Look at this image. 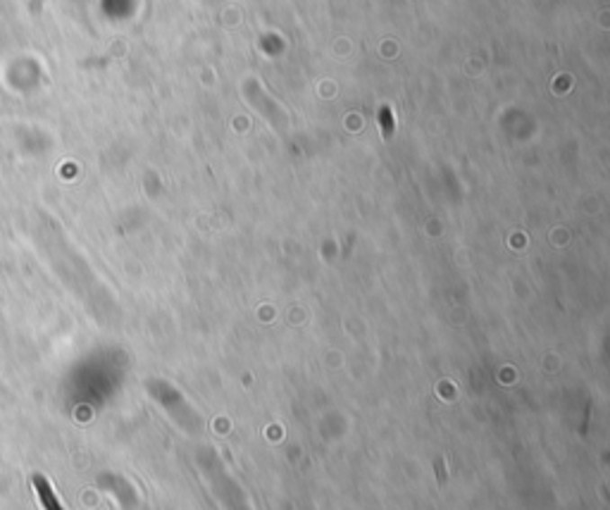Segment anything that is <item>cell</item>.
<instances>
[{
	"mask_svg": "<svg viewBox=\"0 0 610 510\" xmlns=\"http://www.w3.org/2000/svg\"><path fill=\"white\" fill-rule=\"evenodd\" d=\"M34 489H36L39 501H41L43 510H65L60 506V501H58V497H55L53 487H50V482H48L46 477H41V475L34 477Z\"/></svg>",
	"mask_w": 610,
	"mask_h": 510,
	"instance_id": "1",
	"label": "cell"
}]
</instances>
